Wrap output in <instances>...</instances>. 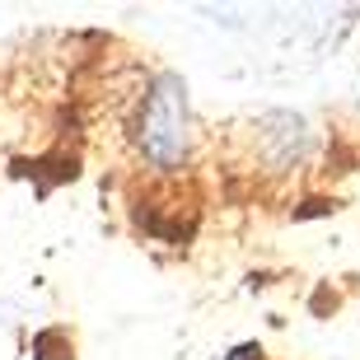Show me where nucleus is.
Here are the masks:
<instances>
[{
  "instance_id": "nucleus-1",
  "label": "nucleus",
  "mask_w": 360,
  "mask_h": 360,
  "mask_svg": "<svg viewBox=\"0 0 360 360\" xmlns=\"http://www.w3.org/2000/svg\"><path fill=\"white\" fill-rule=\"evenodd\" d=\"M136 141L160 169H174L187 155V89L178 75H160L150 89L146 108H141V127Z\"/></svg>"
}]
</instances>
